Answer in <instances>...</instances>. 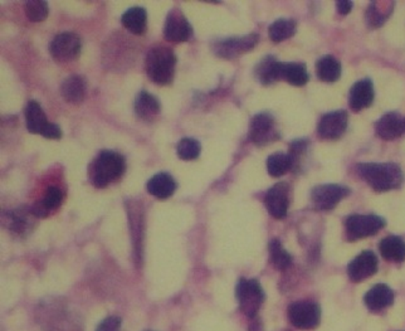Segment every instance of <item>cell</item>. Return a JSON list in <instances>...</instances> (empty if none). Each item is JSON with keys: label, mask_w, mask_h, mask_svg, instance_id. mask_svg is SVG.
<instances>
[{"label": "cell", "mask_w": 405, "mask_h": 331, "mask_svg": "<svg viewBox=\"0 0 405 331\" xmlns=\"http://www.w3.org/2000/svg\"><path fill=\"white\" fill-rule=\"evenodd\" d=\"M358 172L376 191L397 189L403 183V172L392 163H364L358 166Z\"/></svg>", "instance_id": "cell-1"}, {"label": "cell", "mask_w": 405, "mask_h": 331, "mask_svg": "<svg viewBox=\"0 0 405 331\" xmlns=\"http://www.w3.org/2000/svg\"><path fill=\"white\" fill-rule=\"evenodd\" d=\"M126 164L124 156L111 150H103L89 166V178L96 188H106L111 182L122 177Z\"/></svg>", "instance_id": "cell-2"}, {"label": "cell", "mask_w": 405, "mask_h": 331, "mask_svg": "<svg viewBox=\"0 0 405 331\" xmlns=\"http://www.w3.org/2000/svg\"><path fill=\"white\" fill-rule=\"evenodd\" d=\"M175 64L177 56L172 50L168 47H155L146 56V73L156 84H170L175 75Z\"/></svg>", "instance_id": "cell-3"}, {"label": "cell", "mask_w": 405, "mask_h": 331, "mask_svg": "<svg viewBox=\"0 0 405 331\" xmlns=\"http://www.w3.org/2000/svg\"><path fill=\"white\" fill-rule=\"evenodd\" d=\"M235 297L241 311L249 318L257 316L266 295L256 279H241L235 286Z\"/></svg>", "instance_id": "cell-4"}, {"label": "cell", "mask_w": 405, "mask_h": 331, "mask_svg": "<svg viewBox=\"0 0 405 331\" xmlns=\"http://www.w3.org/2000/svg\"><path fill=\"white\" fill-rule=\"evenodd\" d=\"M385 226V221L376 214H351L345 222L350 241L362 240L376 235Z\"/></svg>", "instance_id": "cell-5"}, {"label": "cell", "mask_w": 405, "mask_h": 331, "mask_svg": "<svg viewBox=\"0 0 405 331\" xmlns=\"http://www.w3.org/2000/svg\"><path fill=\"white\" fill-rule=\"evenodd\" d=\"M287 316L295 328L310 330L320 324L321 309L316 302L297 301L288 306Z\"/></svg>", "instance_id": "cell-6"}, {"label": "cell", "mask_w": 405, "mask_h": 331, "mask_svg": "<svg viewBox=\"0 0 405 331\" xmlns=\"http://www.w3.org/2000/svg\"><path fill=\"white\" fill-rule=\"evenodd\" d=\"M82 42L76 33L64 32L52 39L50 52L52 57L58 62L67 64L80 57Z\"/></svg>", "instance_id": "cell-7"}, {"label": "cell", "mask_w": 405, "mask_h": 331, "mask_svg": "<svg viewBox=\"0 0 405 331\" xmlns=\"http://www.w3.org/2000/svg\"><path fill=\"white\" fill-rule=\"evenodd\" d=\"M350 189L339 184H323L315 186L311 193V200L316 209L330 210L335 208L342 199L348 197Z\"/></svg>", "instance_id": "cell-8"}, {"label": "cell", "mask_w": 405, "mask_h": 331, "mask_svg": "<svg viewBox=\"0 0 405 331\" xmlns=\"http://www.w3.org/2000/svg\"><path fill=\"white\" fill-rule=\"evenodd\" d=\"M193 36V28L189 20L185 18L179 9L171 10L168 14L164 24V38L171 43L188 42Z\"/></svg>", "instance_id": "cell-9"}, {"label": "cell", "mask_w": 405, "mask_h": 331, "mask_svg": "<svg viewBox=\"0 0 405 331\" xmlns=\"http://www.w3.org/2000/svg\"><path fill=\"white\" fill-rule=\"evenodd\" d=\"M257 42H258L257 33H251L244 37H232V38L223 39L221 42L216 43L214 52L219 57L232 59L253 50Z\"/></svg>", "instance_id": "cell-10"}, {"label": "cell", "mask_w": 405, "mask_h": 331, "mask_svg": "<svg viewBox=\"0 0 405 331\" xmlns=\"http://www.w3.org/2000/svg\"><path fill=\"white\" fill-rule=\"evenodd\" d=\"M249 139L256 145H266L277 140L279 133L272 116L266 112L254 116L249 126Z\"/></svg>", "instance_id": "cell-11"}, {"label": "cell", "mask_w": 405, "mask_h": 331, "mask_svg": "<svg viewBox=\"0 0 405 331\" xmlns=\"http://www.w3.org/2000/svg\"><path fill=\"white\" fill-rule=\"evenodd\" d=\"M348 120V114L344 110L329 112L321 117L317 126V133L325 140L339 139L346 131Z\"/></svg>", "instance_id": "cell-12"}, {"label": "cell", "mask_w": 405, "mask_h": 331, "mask_svg": "<svg viewBox=\"0 0 405 331\" xmlns=\"http://www.w3.org/2000/svg\"><path fill=\"white\" fill-rule=\"evenodd\" d=\"M267 209L270 214L276 219H282L287 216L290 207V188L286 183H279L273 185L270 191H267L265 198Z\"/></svg>", "instance_id": "cell-13"}, {"label": "cell", "mask_w": 405, "mask_h": 331, "mask_svg": "<svg viewBox=\"0 0 405 331\" xmlns=\"http://www.w3.org/2000/svg\"><path fill=\"white\" fill-rule=\"evenodd\" d=\"M378 271V258L371 251H364L348 263V274L353 282H361Z\"/></svg>", "instance_id": "cell-14"}, {"label": "cell", "mask_w": 405, "mask_h": 331, "mask_svg": "<svg viewBox=\"0 0 405 331\" xmlns=\"http://www.w3.org/2000/svg\"><path fill=\"white\" fill-rule=\"evenodd\" d=\"M375 131L383 140H394L405 134V116L388 112L375 124Z\"/></svg>", "instance_id": "cell-15"}, {"label": "cell", "mask_w": 405, "mask_h": 331, "mask_svg": "<svg viewBox=\"0 0 405 331\" xmlns=\"http://www.w3.org/2000/svg\"><path fill=\"white\" fill-rule=\"evenodd\" d=\"M364 302L370 311L379 312L392 305L394 293L390 287L378 284L367 291Z\"/></svg>", "instance_id": "cell-16"}, {"label": "cell", "mask_w": 405, "mask_h": 331, "mask_svg": "<svg viewBox=\"0 0 405 331\" xmlns=\"http://www.w3.org/2000/svg\"><path fill=\"white\" fill-rule=\"evenodd\" d=\"M374 101V86L370 80H361L350 89V108L361 111L369 108Z\"/></svg>", "instance_id": "cell-17"}, {"label": "cell", "mask_w": 405, "mask_h": 331, "mask_svg": "<svg viewBox=\"0 0 405 331\" xmlns=\"http://www.w3.org/2000/svg\"><path fill=\"white\" fill-rule=\"evenodd\" d=\"M133 110L141 120L152 122L160 114V102L155 96L142 91L135 98Z\"/></svg>", "instance_id": "cell-18"}, {"label": "cell", "mask_w": 405, "mask_h": 331, "mask_svg": "<svg viewBox=\"0 0 405 331\" xmlns=\"http://www.w3.org/2000/svg\"><path fill=\"white\" fill-rule=\"evenodd\" d=\"M177 191V182L168 172H158L147 182V191L159 199H168Z\"/></svg>", "instance_id": "cell-19"}, {"label": "cell", "mask_w": 405, "mask_h": 331, "mask_svg": "<svg viewBox=\"0 0 405 331\" xmlns=\"http://www.w3.org/2000/svg\"><path fill=\"white\" fill-rule=\"evenodd\" d=\"M61 95L66 101L72 105H78L86 97V83L82 77L71 75L61 84Z\"/></svg>", "instance_id": "cell-20"}, {"label": "cell", "mask_w": 405, "mask_h": 331, "mask_svg": "<svg viewBox=\"0 0 405 331\" xmlns=\"http://www.w3.org/2000/svg\"><path fill=\"white\" fill-rule=\"evenodd\" d=\"M256 75L262 84H272L276 81L282 80V64L272 56H267L257 66Z\"/></svg>", "instance_id": "cell-21"}, {"label": "cell", "mask_w": 405, "mask_h": 331, "mask_svg": "<svg viewBox=\"0 0 405 331\" xmlns=\"http://www.w3.org/2000/svg\"><path fill=\"white\" fill-rule=\"evenodd\" d=\"M121 22H122V26L135 36H142L147 29V14L144 8H130L122 14Z\"/></svg>", "instance_id": "cell-22"}, {"label": "cell", "mask_w": 405, "mask_h": 331, "mask_svg": "<svg viewBox=\"0 0 405 331\" xmlns=\"http://www.w3.org/2000/svg\"><path fill=\"white\" fill-rule=\"evenodd\" d=\"M32 216H33L31 208H20V209L13 210L12 213L6 216L7 218L6 227L15 235L23 236L32 228L33 222L31 219Z\"/></svg>", "instance_id": "cell-23"}, {"label": "cell", "mask_w": 405, "mask_h": 331, "mask_svg": "<svg viewBox=\"0 0 405 331\" xmlns=\"http://www.w3.org/2000/svg\"><path fill=\"white\" fill-rule=\"evenodd\" d=\"M27 128L32 134H42L43 128L48 125L45 111L37 101H29L24 110Z\"/></svg>", "instance_id": "cell-24"}, {"label": "cell", "mask_w": 405, "mask_h": 331, "mask_svg": "<svg viewBox=\"0 0 405 331\" xmlns=\"http://www.w3.org/2000/svg\"><path fill=\"white\" fill-rule=\"evenodd\" d=\"M381 256L392 262H403L405 260V242L397 236L384 238L379 246Z\"/></svg>", "instance_id": "cell-25"}, {"label": "cell", "mask_w": 405, "mask_h": 331, "mask_svg": "<svg viewBox=\"0 0 405 331\" xmlns=\"http://www.w3.org/2000/svg\"><path fill=\"white\" fill-rule=\"evenodd\" d=\"M316 73L323 82H336L341 76V64L335 57L325 56L316 64Z\"/></svg>", "instance_id": "cell-26"}, {"label": "cell", "mask_w": 405, "mask_h": 331, "mask_svg": "<svg viewBox=\"0 0 405 331\" xmlns=\"http://www.w3.org/2000/svg\"><path fill=\"white\" fill-rule=\"evenodd\" d=\"M282 80L292 86H304L309 81V72L302 64H282Z\"/></svg>", "instance_id": "cell-27"}, {"label": "cell", "mask_w": 405, "mask_h": 331, "mask_svg": "<svg viewBox=\"0 0 405 331\" xmlns=\"http://www.w3.org/2000/svg\"><path fill=\"white\" fill-rule=\"evenodd\" d=\"M293 166V161L290 154L274 153L267 159V170L271 177L279 178L285 175Z\"/></svg>", "instance_id": "cell-28"}, {"label": "cell", "mask_w": 405, "mask_h": 331, "mask_svg": "<svg viewBox=\"0 0 405 331\" xmlns=\"http://www.w3.org/2000/svg\"><path fill=\"white\" fill-rule=\"evenodd\" d=\"M295 31H296V22L295 20L281 18V20H274L270 26L268 34L273 42L279 43L282 41L291 38L292 36L295 34Z\"/></svg>", "instance_id": "cell-29"}, {"label": "cell", "mask_w": 405, "mask_h": 331, "mask_svg": "<svg viewBox=\"0 0 405 331\" xmlns=\"http://www.w3.org/2000/svg\"><path fill=\"white\" fill-rule=\"evenodd\" d=\"M270 257H271L273 266L279 271H284L291 266V255L282 247L279 240H272L270 243Z\"/></svg>", "instance_id": "cell-30"}, {"label": "cell", "mask_w": 405, "mask_h": 331, "mask_svg": "<svg viewBox=\"0 0 405 331\" xmlns=\"http://www.w3.org/2000/svg\"><path fill=\"white\" fill-rule=\"evenodd\" d=\"M202 147L200 142L191 139V138H184L179 141L177 147V156L182 160H194L200 155Z\"/></svg>", "instance_id": "cell-31"}, {"label": "cell", "mask_w": 405, "mask_h": 331, "mask_svg": "<svg viewBox=\"0 0 405 331\" xmlns=\"http://www.w3.org/2000/svg\"><path fill=\"white\" fill-rule=\"evenodd\" d=\"M24 10L28 20L33 23H38L47 20L48 17V6L43 0H29L24 4Z\"/></svg>", "instance_id": "cell-32"}, {"label": "cell", "mask_w": 405, "mask_h": 331, "mask_svg": "<svg viewBox=\"0 0 405 331\" xmlns=\"http://www.w3.org/2000/svg\"><path fill=\"white\" fill-rule=\"evenodd\" d=\"M390 13H392V10H385L380 7L379 3L373 1L367 8L365 20H367V24L371 28H379L385 23V20H388Z\"/></svg>", "instance_id": "cell-33"}, {"label": "cell", "mask_w": 405, "mask_h": 331, "mask_svg": "<svg viewBox=\"0 0 405 331\" xmlns=\"http://www.w3.org/2000/svg\"><path fill=\"white\" fill-rule=\"evenodd\" d=\"M64 200V193L57 186H50L45 191V196L40 199V203L45 205L50 212L58 209Z\"/></svg>", "instance_id": "cell-34"}, {"label": "cell", "mask_w": 405, "mask_h": 331, "mask_svg": "<svg viewBox=\"0 0 405 331\" xmlns=\"http://www.w3.org/2000/svg\"><path fill=\"white\" fill-rule=\"evenodd\" d=\"M96 331H121V318L119 316L103 318Z\"/></svg>", "instance_id": "cell-35"}, {"label": "cell", "mask_w": 405, "mask_h": 331, "mask_svg": "<svg viewBox=\"0 0 405 331\" xmlns=\"http://www.w3.org/2000/svg\"><path fill=\"white\" fill-rule=\"evenodd\" d=\"M40 135L45 139H52V140L56 139L57 140V139L62 138V130L56 124L48 122V125L43 128V131H42Z\"/></svg>", "instance_id": "cell-36"}, {"label": "cell", "mask_w": 405, "mask_h": 331, "mask_svg": "<svg viewBox=\"0 0 405 331\" xmlns=\"http://www.w3.org/2000/svg\"><path fill=\"white\" fill-rule=\"evenodd\" d=\"M336 8H337V12L341 15H346L353 9V1H350V0H337L336 1Z\"/></svg>", "instance_id": "cell-37"}, {"label": "cell", "mask_w": 405, "mask_h": 331, "mask_svg": "<svg viewBox=\"0 0 405 331\" xmlns=\"http://www.w3.org/2000/svg\"><path fill=\"white\" fill-rule=\"evenodd\" d=\"M248 331H265V329H263V323H262V320H260L258 315L251 318V323H249V329H248Z\"/></svg>", "instance_id": "cell-38"}, {"label": "cell", "mask_w": 405, "mask_h": 331, "mask_svg": "<svg viewBox=\"0 0 405 331\" xmlns=\"http://www.w3.org/2000/svg\"><path fill=\"white\" fill-rule=\"evenodd\" d=\"M147 331H152V330H147Z\"/></svg>", "instance_id": "cell-39"}]
</instances>
